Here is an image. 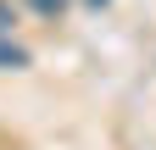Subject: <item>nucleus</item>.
Masks as SVG:
<instances>
[{
	"instance_id": "obj_1",
	"label": "nucleus",
	"mask_w": 156,
	"mask_h": 150,
	"mask_svg": "<svg viewBox=\"0 0 156 150\" xmlns=\"http://www.w3.org/2000/svg\"><path fill=\"white\" fill-rule=\"evenodd\" d=\"M17 67H28V50L11 39V33H0V72H17Z\"/></svg>"
},
{
	"instance_id": "obj_2",
	"label": "nucleus",
	"mask_w": 156,
	"mask_h": 150,
	"mask_svg": "<svg viewBox=\"0 0 156 150\" xmlns=\"http://www.w3.org/2000/svg\"><path fill=\"white\" fill-rule=\"evenodd\" d=\"M28 6H34L39 17H62V11H67V0H28Z\"/></svg>"
},
{
	"instance_id": "obj_3",
	"label": "nucleus",
	"mask_w": 156,
	"mask_h": 150,
	"mask_svg": "<svg viewBox=\"0 0 156 150\" xmlns=\"http://www.w3.org/2000/svg\"><path fill=\"white\" fill-rule=\"evenodd\" d=\"M0 33H11V6L0 0Z\"/></svg>"
}]
</instances>
